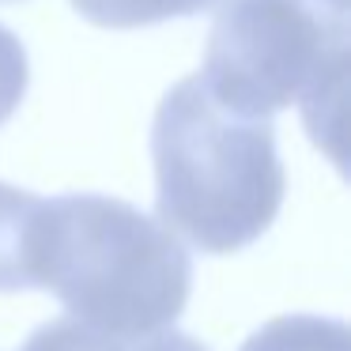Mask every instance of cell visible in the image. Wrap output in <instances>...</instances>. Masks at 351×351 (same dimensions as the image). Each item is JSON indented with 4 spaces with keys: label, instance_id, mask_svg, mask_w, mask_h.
<instances>
[{
    "label": "cell",
    "instance_id": "obj_1",
    "mask_svg": "<svg viewBox=\"0 0 351 351\" xmlns=\"http://www.w3.org/2000/svg\"><path fill=\"white\" fill-rule=\"evenodd\" d=\"M34 287L53 291L69 317L129 343L174 328L193 261L182 238L129 200L69 193L42 204Z\"/></svg>",
    "mask_w": 351,
    "mask_h": 351
},
{
    "label": "cell",
    "instance_id": "obj_2",
    "mask_svg": "<svg viewBox=\"0 0 351 351\" xmlns=\"http://www.w3.org/2000/svg\"><path fill=\"white\" fill-rule=\"evenodd\" d=\"M155 212L200 253L253 245L283 208L287 174L272 121L238 117L185 76L162 95L152 125Z\"/></svg>",
    "mask_w": 351,
    "mask_h": 351
},
{
    "label": "cell",
    "instance_id": "obj_3",
    "mask_svg": "<svg viewBox=\"0 0 351 351\" xmlns=\"http://www.w3.org/2000/svg\"><path fill=\"white\" fill-rule=\"evenodd\" d=\"M343 69V0H227L215 12L197 76L223 110L272 121L287 106L313 114L336 99Z\"/></svg>",
    "mask_w": 351,
    "mask_h": 351
},
{
    "label": "cell",
    "instance_id": "obj_4",
    "mask_svg": "<svg viewBox=\"0 0 351 351\" xmlns=\"http://www.w3.org/2000/svg\"><path fill=\"white\" fill-rule=\"evenodd\" d=\"M46 197L0 182V291L34 287V238Z\"/></svg>",
    "mask_w": 351,
    "mask_h": 351
},
{
    "label": "cell",
    "instance_id": "obj_5",
    "mask_svg": "<svg viewBox=\"0 0 351 351\" xmlns=\"http://www.w3.org/2000/svg\"><path fill=\"white\" fill-rule=\"evenodd\" d=\"M351 332L336 317L317 313H283L261 325L238 351H348Z\"/></svg>",
    "mask_w": 351,
    "mask_h": 351
},
{
    "label": "cell",
    "instance_id": "obj_6",
    "mask_svg": "<svg viewBox=\"0 0 351 351\" xmlns=\"http://www.w3.org/2000/svg\"><path fill=\"white\" fill-rule=\"evenodd\" d=\"M212 4H219V0H72V8L84 19H91L99 27H114V31L197 16V12L212 8Z\"/></svg>",
    "mask_w": 351,
    "mask_h": 351
},
{
    "label": "cell",
    "instance_id": "obj_7",
    "mask_svg": "<svg viewBox=\"0 0 351 351\" xmlns=\"http://www.w3.org/2000/svg\"><path fill=\"white\" fill-rule=\"evenodd\" d=\"M19 351H136L117 336H106L99 328L84 325L76 317H53L38 325Z\"/></svg>",
    "mask_w": 351,
    "mask_h": 351
},
{
    "label": "cell",
    "instance_id": "obj_8",
    "mask_svg": "<svg viewBox=\"0 0 351 351\" xmlns=\"http://www.w3.org/2000/svg\"><path fill=\"white\" fill-rule=\"evenodd\" d=\"M27 80H31V69H27V49L8 27L0 23V125L16 114V106L27 95Z\"/></svg>",
    "mask_w": 351,
    "mask_h": 351
},
{
    "label": "cell",
    "instance_id": "obj_9",
    "mask_svg": "<svg viewBox=\"0 0 351 351\" xmlns=\"http://www.w3.org/2000/svg\"><path fill=\"white\" fill-rule=\"evenodd\" d=\"M136 351H208L197 336L178 332V328H162V332L147 336V340L136 343Z\"/></svg>",
    "mask_w": 351,
    "mask_h": 351
},
{
    "label": "cell",
    "instance_id": "obj_10",
    "mask_svg": "<svg viewBox=\"0 0 351 351\" xmlns=\"http://www.w3.org/2000/svg\"><path fill=\"white\" fill-rule=\"evenodd\" d=\"M4 4H12V0H4Z\"/></svg>",
    "mask_w": 351,
    "mask_h": 351
}]
</instances>
